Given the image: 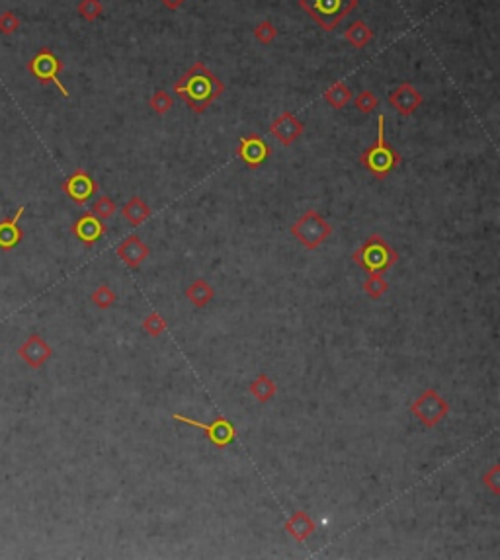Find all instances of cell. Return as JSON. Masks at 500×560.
Listing matches in <instances>:
<instances>
[{
  "label": "cell",
  "mask_w": 500,
  "mask_h": 560,
  "mask_svg": "<svg viewBox=\"0 0 500 560\" xmlns=\"http://www.w3.org/2000/svg\"><path fill=\"white\" fill-rule=\"evenodd\" d=\"M303 131H305V124L301 119H297L292 112H281L270 125L272 135L285 146L293 145L303 135Z\"/></svg>",
  "instance_id": "30bf717a"
},
{
  "label": "cell",
  "mask_w": 500,
  "mask_h": 560,
  "mask_svg": "<svg viewBox=\"0 0 500 560\" xmlns=\"http://www.w3.org/2000/svg\"><path fill=\"white\" fill-rule=\"evenodd\" d=\"M30 69L31 73L35 74L42 83H55L57 84V88L62 92V96L69 98V90H67V88L59 83V78H57V74L61 71V61H59L49 49H43V51L31 61Z\"/></svg>",
  "instance_id": "9c48e42d"
},
{
  "label": "cell",
  "mask_w": 500,
  "mask_h": 560,
  "mask_svg": "<svg viewBox=\"0 0 500 560\" xmlns=\"http://www.w3.org/2000/svg\"><path fill=\"white\" fill-rule=\"evenodd\" d=\"M51 348L43 342L40 336H31L20 348V357L31 367H42L51 357Z\"/></svg>",
  "instance_id": "2e32d148"
},
{
  "label": "cell",
  "mask_w": 500,
  "mask_h": 560,
  "mask_svg": "<svg viewBox=\"0 0 500 560\" xmlns=\"http://www.w3.org/2000/svg\"><path fill=\"white\" fill-rule=\"evenodd\" d=\"M225 92V84L209 71L203 62H194L174 83V94L196 114L206 112L209 105Z\"/></svg>",
  "instance_id": "6da1fadb"
},
{
  "label": "cell",
  "mask_w": 500,
  "mask_h": 560,
  "mask_svg": "<svg viewBox=\"0 0 500 560\" xmlns=\"http://www.w3.org/2000/svg\"><path fill=\"white\" fill-rule=\"evenodd\" d=\"M143 328H145V332L149 334V336L158 338L160 334L167 330V321L162 319V314L151 312V314H147L145 321H143Z\"/></svg>",
  "instance_id": "83f0119b"
},
{
  "label": "cell",
  "mask_w": 500,
  "mask_h": 560,
  "mask_svg": "<svg viewBox=\"0 0 500 560\" xmlns=\"http://www.w3.org/2000/svg\"><path fill=\"white\" fill-rule=\"evenodd\" d=\"M283 529L288 531V535H290L293 541L305 543V541L309 539L312 533H315V521H312V518L307 514V511L297 509V511H295L293 516H290V519L285 521Z\"/></svg>",
  "instance_id": "9a60e30c"
},
{
  "label": "cell",
  "mask_w": 500,
  "mask_h": 560,
  "mask_svg": "<svg viewBox=\"0 0 500 560\" xmlns=\"http://www.w3.org/2000/svg\"><path fill=\"white\" fill-rule=\"evenodd\" d=\"M24 209L26 207L18 209L16 215H14L10 221H2V223H0V248L10 250L20 242L22 232L20 228H18V219L24 215Z\"/></svg>",
  "instance_id": "ac0fdd59"
},
{
  "label": "cell",
  "mask_w": 500,
  "mask_h": 560,
  "mask_svg": "<svg viewBox=\"0 0 500 560\" xmlns=\"http://www.w3.org/2000/svg\"><path fill=\"white\" fill-rule=\"evenodd\" d=\"M151 254V248L147 246L143 240L139 239L137 235H131L117 246V256L124 262L125 266L129 268H137L141 266V262H145Z\"/></svg>",
  "instance_id": "5bb4252c"
},
{
  "label": "cell",
  "mask_w": 500,
  "mask_h": 560,
  "mask_svg": "<svg viewBox=\"0 0 500 560\" xmlns=\"http://www.w3.org/2000/svg\"><path fill=\"white\" fill-rule=\"evenodd\" d=\"M364 291L369 299L377 301L389 291V283L383 278V273H369V278L364 281Z\"/></svg>",
  "instance_id": "603a6c76"
},
{
  "label": "cell",
  "mask_w": 500,
  "mask_h": 560,
  "mask_svg": "<svg viewBox=\"0 0 500 560\" xmlns=\"http://www.w3.org/2000/svg\"><path fill=\"white\" fill-rule=\"evenodd\" d=\"M344 37H346V42L354 45V49H364L365 45L374 40V31H372V28H369L364 20H356L354 24L346 30Z\"/></svg>",
  "instance_id": "44dd1931"
},
{
  "label": "cell",
  "mask_w": 500,
  "mask_h": 560,
  "mask_svg": "<svg viewBox=\"0 0 500 560\" xmlns=\"http://www.w3.org/2000/svg\"><path fill=\"white\" fill-rule=\"evenodd\" d=\"M237 156L242 160L244 167L250 168V170H256L268 160L270 146L258 133H250V135L240 137L239 146H237Z\"/></svg>",
  "instance_id": "ba28073f"
},
{
  "label": "cell",
  "mask_w": 500,
  "mask_h": 560,
  "mask_svg": "<svg viewBox=\"0 0 500 560\" xmlns=\"http://www.w3.org/2000/svg\"><path fill=\"white\" fill-rule=\"evenodd\" d=\"M401 155L385 141V115L377 117V139L369 149H365L360 155V164L375 178V180H385L399 164Z\"/></svg>",
  "instance_id": "7a4b0ae2"
},
{
  "label": "cell",
  "mask_w": 500,
  "mask_h": 560,
  "mask_svg": "<svg viewBox=\"0 0 500 560\" xmlns=\"http://www.w3.org/2000/svg\"><path fill=\"white\" fill-rule=\"evenodd\" d=\"M122 215H124V219L127 221V223H129V225H131V227H139V225H143V223H145L147 219H151L153 211H151V207L147 205L141 197L133 196L124 205V209H122Z\"/></svg>",
  "instance_id": "e0dca14e"
},
{
  "label": "cell",
  "mask_w": 500,
  "mask_h": 560,
  "mask_svg": "<svg viewBox=\"0 0 500 560\" xmlns=\"http://www.w3.org/2000/svg\"><path fill=\"white\" fill-rule=\"evenodd\" d=\"M73 232L83 244L92 246L106 235V225L102 223V219H98L94 213H84L73 225Z\"/></svg>",
  "instance_id": "4fadbf2b"
},
{
  "label": "cell",
  "mask_w": 500,
  "mask_h": 560,
  "mask_svg": "<svg viewBox=\"0 0 500 560\" xmlns=\"http://www.w3.org/2000/svg\"><path fill=\"white\" fill-rule=\"evenodd\" d=\"M292 235L297 242H301L307 250H317L323 246V242L333 235V227L328 221L317 211H305L301 217L292 225Z\"/></svg>",
  "instance_id": "5b68a950"
},
{
  "label": "cell",
  "mask_w": 500,
  "mask_h": 560,
  "mask_svg": "<svg viewBox=\"0 0 500 560\" xmlns=\"http://www.w3.org/2000/svg\"><path fill=\"white\" fill-rule=\"evenodd\" d=\"M62 189H65L67 196L73 199L74 203L83 205V203H86L98 192V184L84 170L78 168L74 174L67 178V182L62 184Z\"/></svg>",
  "instance_id": "7c38bea8"
},
{
  "label": "cell",
  "mask_w": 500,
  "mask_h": 560,
  "mask_svg": "<svg viewBox=\"0 0 500 560\" xmlns=\"http://www.w3.org/2000/svg\"><path fill=\"white\" fill-rule=\"evenodd\" d=\"M115 211H117V205H115V201L112 199L110 196H100L98 199H96V203H94L92 207V213L96 215L98 219H112L115 215Z\"/></svg>",
  "instance_id": "484cf974"
},
{
  "label": "cell",
  "mask_w": 500,
  "mask_h": 560,
  "mask_svg": "<svg viewBox=\"0 0 500 560\" xmlns=\"http://www.w3.org/2000/svg\"><path fill=\"white\" fill-rule=\"evenodd\" d=\"M324 102L334 108V110H342L344 105H348L352 102L354 94L350 90V86H346L342 80H336L334 84H331L326 90H324Z\"/></svg>",
  "instance_id": "ffe728a7"
},
{
  "label": "cell",
  "mask_w": 500,
  "mask_h": 560,
  "mask_svg": "<svg viewBox=\"0 0 500 560\" xmlns=\"http://www.w3.org/2000/svg\"><path fill=\"white\" fill-rule=\"evenodd\" d=\"M149 105H151V110L155 112L156 115H167L170 110H172V105H174V100H172V96L167 92V90H156L153 96H151V100H149Z\"/></svg>",
  "instance_id": "cb8c5ba5"
},
{
  "label": "cell",
  "mask_w": 500,
  "mask_h": 560,
  "mask_svg": "<svg viewBox=\"0 0 500 560\" xmlns=\"http://www.w3.org/2000/svg\"><path fill=\"white\" fill-rule=\"evenodd\" d=\"M249 391L260 405H264V402H268V400H272V398L276 396L278 387H276V383L272 381L268 375H258V377L250 383Z\"/></svg>",
  "instance_id": "7402d4cb"
},
{
  "label": "cell",
  "mask_w": 500,
  "mask_h": 560,
  "mask_svg": "<svg viewBox=\"0 0 500 560\" xmlns=\"http://www.w3.org/2000/svg\"><path fill=\"white\" fill-rule=\"evenodd\" d=\"M16 28H18V20H16L14 14H4L0 18V30L4 31V33H12Z\"/></svg>",
  "instance_id": "1f68e13d"
},
{
  "label": "cell",
  "mask_w": 500,
  "mask_h": 560,
  "mask_svg": "<svg viewBox=\"0 0 500 560\" xmlns=\"http://www.w3.org/2000/svg\"><path fill=\"white\" fill-rule=\"evenodd\" d=\"M424 98L410 83H401L389 94V104L401 115H412L422 105Z\"/></svg>",
  "instance_id": "8fae6325"
},
{
  "label": "cell",
  "mask_w": 500,
  "mask_h": 560,
  "mask_svg": "<svg viewBox=\"0 0 500 560\" xmlns=\"http://www.w3.org/2000/svg\"><path fill=\"white\" fill-rule=\"evenodd\" d=\"M410 412L422 425L434 427L448 416L449 405L436 389H428L410 405Z\"/></svg>",
  "instance_id": "8992f818"
},
{
  "label": "cell",
  "mask_w": 500,
  "mask_h": 560,
  "mask_svg": "<svg viewBox=\"0 0 500 560\" xmlns=\"http://www.w3.org/2000/svg\"><path fill=\"white\" fill-rule=\"evenodd\" d=\"M352 260L367 273H385L399 262V254L381 235H372L360 248L354 250Z\"/></svg>",
  "instance_id": "3957f363"
},
{
  "label": "cell",
  "mask_w": 500,
  "mask_h": 560,
  "mask_svg": "<svg viewBox=\"0 0 500 560\" xmlns=\"http://www.w3.org/2000/svg\"><path fill=\"white\" fill-rule=\"evenodd\" d=\"M299 6L324 31H334L358 6V0H299Z\"/></svg>",
  "instance_id": "277c9868"
},
{
  "label": "cell",
  "mask_w": 500,
  "mask_h": 560,
  "mask_svg": "<svg viewBox=\"0 0 500 560\" xmlns=\"http://www.w3.org/2000/svg\"><path fill=\"white\" fill-rule=\"evenodd\" d=\"M115 293L108 285H100L98 289H94L92 293V303L96 305V307H100V309H110L112 305L115 303Z\"/></svg>",
  "instance_id": "f546056e"
},
{
  "label": "cell",
  "mask_w": 500,
  "mask_h": 560,
  "mask_svg": "<svg viewBox=\"0 0 500 560\" xmlns=\"http://www.w3.org/2000/svg\"><path fill=\"white\" fill-rule=\"evenodd\" d=\"M102 12H104V8H102L100 0H81V4H78V14L86 22H94L96 18H100Z\"/></svg>",
  "instance_id": "f1b7e54d"
},
{
  "label": "cell",
  "mask_w": 500,
  "mask_h": 560,
  "mask_svg": "<svg viewBox=\"0 0 500 560\" xmlns=\"http://www.w3.org/2000/svg\"><path fill=\"white\" fill-rule=\"evenodd\" d=\"M160 2L167 6L168 10H178V8H180V6H182L186 0H160Z\"/></svg>",
  "instance_id": "d6a6232c"
},
{
  "label": "cell",
  "mask_w": 500,
  "mask_h": 560,
  "mask_svg": "<svg viewBox=\"0 0 500 560\" xmlns=\"http://www.w3.org/2000/svg\"><path fill=\"white\" fill-rule=\"evenodd\" d=\"M252 33H254V37H256L258 43H262V45H272V43L276 42V37H278V28L270 20H264L254 28Z\"/></svg>",
  "instance_id": "d4e9b609"
},
{
  "label": "cell",
  "mask_w": 500,
  "mask_h": 560,
  "mask_svg": "<svg viewBox=\"0 0 500 560\" xmlns=\"http://www.w3.org/2000/svg\"><path fill=\"white\" fill-rule=\"evenodd\" d=\"M186 297H188V301L192 303L194 307H198V309H203V307H208L209 303L213 301V297H215V291H213V287L209 285L208 281L196 280V281H192V283L188 285Z\"/></svg>",
  "instance_id": "d6986e66"
},
{
  "label": "cell",
  "mask_w": 500,
  "mask_h": 560,
  "mask_svg": "<svg viewBox=\"0 0 500 560\" xmlns=\"http://www.w3.org/2000/svg\"><path fill=\"white\" fill-rule=\"evenodd\" d=\"M483 484L489 488L494 496H500V468L499 465L489 468V473L483 475Z\"/></svg>",
  "instance_id": "4dcf8cb0"
},
{
  "label": "cell",
  "mask_w": 500,
  "mask_h": 560,
  "mask_svg": "<svg viewBox=\"0 0 500 560\" xmlns=\"http://www.w3.org/2000/svg\"><path fill=\"white\" fill-rule=\"evenodd\" d=\"M377 105H379V98H377L372 90H364V92L356 94L354 108L358 112H362V114H372Z\"/></svg>",
  "instance_id": "4316f807"
},
{
  "label": "cell",
  "mask_w": 500,
  "mask_h": 560,
  "mask_svg": "<svg viewBox=\"0 0 500 560\" xmlns=\"http://www.w3.org/2000/svg\"><path fill=\"white\" fill-rule=\"evenodd\" d=\"M172 418H174L176 422H182V424L192 425V427H198L201 432H206V434H208L209 443L213 447H217V449L229 447L231 443L235 441V437H237V430L233 427V424H231L225 416H219V418H215L211 424H203V422H199V420H194V418H188V416L182 414H172Z\"/></svg>",
  "instance_id": "52a82bcc"
}]
</instances>
